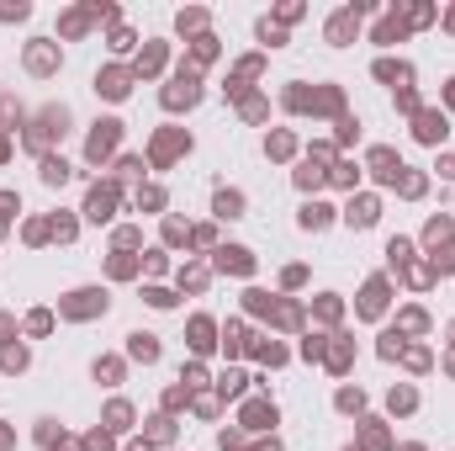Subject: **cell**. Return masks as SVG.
<instances>
[{"mask_svg":"<svg viewBox=\"0 0 455 451\" xmlns=\"http://www.w3.org/2000/svg\"><path fill=\"white\" fill-rule=\"evenodd\" d=\"M127 419H133L127 404H112V409H106V425H112V430H127Z\"/></svg>","mask_w":455,"mask_h":451,"instance_id":"cell-27","label":"cell"},{"mask_svg":"<svg viewBox=\"0 0 455 451\" xmlns=\"http://www.w3.org/2000/svg\"><path fill=\"white\" fill-rule=\"evenodd\" d=\"M297 16H302V5H297V0H286V5L276 11V27H286V21H297Z\"/></svg>","mask_w":455,"mask_h":451,"instance_id":"cell-34","label":"cell"},{"mask_svg":"<svg viewBox=\"0 0 455 451\" xmlns=\"http://www.w3.org/2000/svg\"><path fill=\"white\" fill-rule=\"evenodd\" d=\"M402 451H424V446H402Z\"/></svg>","mask_w":455,"mask_h":451,"instance_id":"cell-51","label":"cell"},{"mask_svg":"<svg viewBox=\"0 0 455 451\" xmlns=\"http://www.w3.org/2000/svg\"><path fill=\"white\" fill-rule=\"evenodd\" d=\"M96 90L106 96V101H122V96L133 90V69H122V64H112V69H101V75H96Z\"/></svg>","mask_w":455,"mask_h":451,"instance_id":"cell-5","label":"cell"},{"mask_svg":"<svg viewBox=\"0 0 455 451\" xmlns=\"http://www.w3.org/2000/svg\"><path fill=\"white\" fill-rule=\"evenodd\" d=\"M381 303H387V282H371L360 297V313H381Z\"/></svg>","mask_w":455,"mask_h":451,"instance_id":"cell-16","label":"cell"},{"mask_svg":"<svg viewBox=\"0 0 455 451\" xmlns=\"http://www.w3.org/2000/svg\"><path fill=\"white\" fill-rule=\"evenodd\" d=\"M127 356H133V361H159V340L154 334H127Z\"/></svg>","mask_w":455,"mask_h":451,"instance_id":"cell-12","label":"cell"},{"mask_svg":"<svg viewBox=\"0 0 455 451\" xmlns=\"http://www.w3.org/2000/svg\"><path fill=\"white\" fill-rule=\"evenodd\" d=\"M344 218H350L355 228H371L376 223V197H355V202L344 207Z\"/></svg>","mask_w":455,"mask_h":451,"instance_id":"cell-11","label":"cell"},{"mask_svg":"<svg viewBox=\"0 0 455 451\" xmlns=\"http://www.w3.org/2000/svg\"><path fill=\"white\" fill-rule=\"evenodd\" d=\"M191 53H196V64L218 59V38H207V32H201V38H196V48H191Z\"/></svg>","mask_w":455,"mask_h":451,"instance_id":"cell-28","label":"cell"},{"mask_svg":"<svg viewBox=\"0 0 455 451\" xmlns=\"http://www.w3.org/2000/svg\"><path fill=\"white\" fill-rule=\"evenodd\" d=\"M201 101V85H196V69H180L175 85H164V106L180 112V106H196Z\"/></svg>","mask_w":455,"mask_h":451,"instance_id":"cell-3","label":"cell"},{"mask_svg":"<svg viewBox=\"0 0 455 451\" xmlns=\"http://www.w3.org/2000/svg\"><path fill=\"white\" fill-rule=\"evenodd\" d=\"M244 419H249L255 430H265V425H276V409H270V404H249V414H244Z\"/></svg>","mask_w":455,"mask_h":451,"instance_id":"cell-21","label":"cell"},{"mask_svg":"<svg viewBox=\"0 0 455 451\" xmlns=\"http://www.w3.org/2000/svg\"><path fill=\"white\" fill-rule=\"evenodd\" d=\"M402 32H408V21H402V16H397V11H392V16H387V21H381V27H376V42H397V38H402Z\"/></svg>","mask_w":455,"mask_h":451,"instance_id":"cell-17","label":"cell"},{"mask_svg":"<svg viewBox=\"0 0 455 451\" xmlns=\"http://www.w3.org/2000/svg\"><path fill=\"white\" fill-rule=\"evenodd\" d=\"M360 404H365V398H360V388H344V393H339V409H344V414H355Z\"/></svg>","mask_w":455,"mask_h":451,"instance_id":"cell-30","label":"cell"},{"mask_svg":"<svg viewBox=\"0 0 455 451\" xmlns=\"http://www.w3.org/2000/svg\"><path fill=\"white\" fill-rule=\"evenodd\" d=\"M218 266L233 271V276H249V271H255V255H249L244 245H228V249H218Z\"/></svg>","mask_w":455,"mask_h":451,"instance_id":"cell-8","label":"cell"},{"mask_svg":"<svg viewBox=\"0 0 455 451\" xmlns=\"http://www.w3.org/2000/svg\"><path fill=\"white\" fill-rule=\"evenodd\" d=\"M27 16H32L27 0H5V5H0V21H27Z\"/></svg>","mask_w":455,"mask_h":451,"instance_id":"cell-25","label":"cell"},{"mask_svg":"<svg viewBox=\"0 0 455 451\" xmlns=\"http://www.w3.org/2000/svg\"><path fill=\"white\" fill-rule=\"evenodd\" d=\"M323 181V170H313V164H307V170H297V186H317Z\"/></svg>","mask_w":455,"mask_h":451,"instance_id":"cell-43","label":"cell"},{"mask_svg":"<svg viewBox=\"0 0 455 451\" xmlns=\"http://www.w3.org/2000/svg\"><path fill=\"white\" fill-rule=\"evenodd\" d=\"M413 404H418V398L408 388H392V409H413Z\"/></svg>","mask_w":455,"mask_h":451,"instance_id":"cell-40","label":"cell"},{"mask_svg":"<svg viewBox=\"0 0 455 451\" xmlns=\"http://www.w3.org/2000/svg\"><path fill=\"white\" fill-rule=\"evenodd\" d=\"M0 160H5V138H0Z\"/></svg>","mask_w":455,"mask_h":451,"instance_id":"cell-49","label":"cell"},{"mask_svg":"<svg viewBox=\"0 0 455 451\" xmlns=\"http://www.w3.org/2000/svg\"><path fill=\"white\" fill-rule=\"evenodd\" d=\"M191 345H196V350H212V319H196V324H191Z\"/></svg>","mask_w":455,"mask_h":451,"instance_id":"cell-24","label":"cell"},{"mask_svg":"<svg viewBox=\"0 0 455 451\" xmlns=\"http://www.w3.org/2000/svg\"><path fill=\"white\" fill-rule=\"evenodd\" d=\"M413 133L424 138V144H439V138H445V112H418Z\"/></svg>","mask_w":455,"mask_h":451,"instance_id":"cell-9","label":"cell"},{"mask_svg":"<svg viewBox=\"0 0 455 451\" xmlns=\"http://www.w3.org/2000/svg\"><path fill=\"white\" fill-rule=\"evenodd\" d=\"M175 27H180V32H201V27H207V11H180Z\"/></svg>","mask_w":455,"mask_h":451,"instance_id":"cell-26","label":"cell"},{"mask_svg":"<svg viewBox=\"0 0 455 451\" xmlns=\"http://www.w3.org/2000/svg\"><path fill=\"white\" fill-rule=\"evenodd\" d=\"M69 319H90V313H106V292L85 287V292H69V303H64Z\"/></svg>","mask_w":455,"mask_h":451,"instance_id":"cell-6","label":"cell"},{"mask_svg":"<svg viewBox=\"0 0 455 451\" xmlns=\"http://www.w3.org/2000/svg\"><path fill=\"white\" fill-rule=\"evenodd\" d=\"M148 303H154V308H170V303H175V297H170V292H164V287H148Z\"/></svg>","mask_w":455,"mask_h":451,"instance_id":"cell-44","label":"cell"},{"mask_svg":"<svg viewBox=\"0 0 455 451\" xmlns=\"http://www.w3.org/2000/svg\"><path fill=\"white\" fill-rule=\"evenodd\" d=\"M255 32H259V42H270V48H281V42H286V27H276V21H270V16L259 21Z\"/></svg>","mask_w":455,"mask_h":451,"instance_id":"cell-22","label":"cell"},{"mask_svg":"<svg viewBox=\"0 0 455 451\" xmlns=\"http://www.w3.org/2000/svg\"><path fill=\"white\" fill-rule=\"evenodd\" d=\"M218 388H222V398H238V393H244V377H238V371H228Z\"/></svg>","mask_w":455,"mask_h":451,"instance_id":"cell-33","label":"cell"},{"mask_svg":"<svg viewBox=\"0 0 455 451\" xmlns=\"http://www.w3.org/2000/svg\"><path fill=\"white\" fill-rule=\"evenodd\" d=\"M328 212H334V207H323V202H307V207H302V228H323V223H328Z\"/></svg>","mask_w":455,"mask_h":451,"instance_id":"cell-18","label":"cell"},{"mask_svg":"<svg viewBox=\"0 0 455 451\" xmlns=\"http://www.w3.org/2000/svg\"><path fill=\"white\" fill-rule=\"evenodd\" d=\"M85 27H90V11H69V16L59 21V32H64V38H79Z\"/></svg>","mask_w":455,"mask_h":451,"instance_id":"cell-19","label":"cell"},{"mask_svg":"<svg viewBox=\"0 0 455 451\" xmlns=\"http://www.w3.org/2000/svg\"><path fill=\"white\" fill-rule=\"evenodd\" d=\"M180 149H191V138H185L180 127H170V133H159V144H154V160H159V164H170V160L180 154Z\"/></svg>","mask_w":455,"mask_h":451,"instance_id":"cell-10","label":"cell"},{"mask_svg":"<svg viewBox=\"0 0 455 451\" xmlns=\"http://www.w3.org/2000/svg\"><path fill=\"white\" fill-rule=\"evenodd\" d=\"M270 154H291V133H276L270 138Z\"/></svg>","mask_w":455,"mask_h":451,"instance_id":"cell-41","label":"cell"},{"mask_svg":"<svg viewBox=\"0 0 455 451\" xmlns=\"http://www.w3.org/2000/svg\"><path fill=\"white\" fill-rule=\"evenodd\" d=\"M445 101H450V106H455V80H450V90H445Z\"/></svg>","mask_w":455,"mask_h":451,"instance_id":"cell-47","label":"cell"},{"mask_svg":"<svg viewBox=\"0 0 455 451\" xmlns=\"http://www.w3.org/2000/svg\"><path fill=\"white\" fill-rule=\"evenodd\" d=\"M381 356H387V361H392V356H402V334H397V329L381 340Z\"/></svg>","mask_w":455,"mask_h":451,"instance_id":"cell-37","label":"cell"},{"mask_svg":"<svg viewBox=\"0 0 455 451\" xmlns=\"http://www.w3.org/2000/svg\"><path fill=\"white\" fill-rule=\"evenodd\" d=\"M244 212V197L238 191H218V218H238Z\"/></svg>","mask_w":455,"mask_h":451,"instance_id":"cell-20","label":"cell"},{"mask_svg":"<svg viewBox=\"0 0 455 451\" xmlns=\"http://www.w3.org/2000/svg\"><path fill=\"white\" fill-rule=\"evenodd\" d=\"M112 48H117V53H127V48H133V32H127V27H112Z\"/></svg>","mask_w":455,"mask_h":451,"instance_id":"cell-35","label":"cell"},{"mask_svg":"<svg viewBox=\"0 0 455 451\" xmlns=\"http://www.w3.org/2000/svg\"><path fill=\"white\" fill-rule=\"evenodd\" d=\"M127 451H148V446H127Z\"/></svg>","mask_w":455,"mask_h":451,"instance_id":"cell-50","label":"cell"},{"mask_svg":"<svg viewBox=\"0 0 455 451\" xmlns=\"http://www.w3.org/2000/svg\"><path fill=\"white\" fill-rule=\"evenodd\" d=\"M439 175H445V181H455V154H445V160H439Z\"/></svg>","mask_w":455,"mask_h":451,"instance_id":"cell-45","label":"cell"},{"mask_svg":"<svg viewBox=\"0 0 455 451\" xmlns=\"http://www.w3.org/2000/svg\"><path fill=\"white\" fill-rule=\"evenodd\" d=\"M365 11H371V0H355V5L334 11V16H328V42H334V48H344V42L360 32V16H365Z\"/></svg>","mask_w":455,"mask_h":451,"instance_id":"cell-1","label":"cell"},{"mask_svg":"<svg viewBox=\"0 0 455 451\" xmlns=\"http://www.w3.org/2000/svg\"><path fill=\"white\" fill-rule=\"evenodd\" d=\"M371 164H376L381 181H397V170H402V160H397L392 149H376V154H371Z\"/></svg>","mask_w":455,"mask_h":451,"instance_id":"cell-14","label":"cell"},{"mask_svg":"<svg viewBox=\"0 0 455 451\" xmlns=\"http://www.w3.org/2000/svg\"><path fill=\"white\" fill-rule=\"evenodd\" d=\"M27 329H32V334H48V329H53V313H42V308H38V313L27 319Z\"/></svg>","mask_w":455,"mask_h":451,"instance_id":"cell-32","label":"cell"},{"mask_svg":"<svg viewBox=\"0 0 455 451\" xmlns=\"http://www.w3.org/2000/svg\"><path fill=\"white\" fill-rule=\"evenodd\" d=\"M387 255H392L397 266H402V260H408V255H413V245H408V239H392V245H387Z\"/></svg>","mask_w":455,"mask_h":451,"instance_id":"cell-36","label":"cell"},{"mask_svg":"<svg viewBox=\"0 0 455 451\" xmlns=\"http://www.w3.org/2000/svg\"><path fill=\"white\" fill-rule=\"evenodd\" d=\"M434 266H439V271H455V245L445 249V260H434Z\"/></svg>","mask_w":455,"mask_h":451,"instance_id":"cell-46","label":"cell"},{"mask_svg":"<svg viewBox=\"0 0 455 451\" xmlns=\"http://www.w3.org/2000/svg\"><path fill=\"white\" fill-rule=\"evenodd\" d=\"M112 207H117V186H96V191L85 197V212H90L96 223H106V218H112Z\"/></svg>","mask_w":455,"mask_h":451,"instance_id":"cell-7","label":"cell"},{"mask_svg":"<svg viewBox=\"0 0 455 451\" xmlns=\"http://www.w3.org/2000/svg\"><path fill=\"white\" fill-rule=\"evenodd\" d=\"M445 27H450V32H455V11H450V16H445Z\"/></svg>","mask_w":455,"mask_h":451,"instance_id":"cell-48","label":"cell"},{"mask_svg":"<svg viewBox=\"0 0 455 451\" xmlns=\"http://www.w3.org/2000/svg\"><path fill=\"white\" fill-rule=\"evenodd\" d=\"M96 377H106V382H117V377H122V361H96Z\"/></svg>","mask_w":455,"mask_h":451,"instance_id":"cell-39","label":"cell"},{"mask_svg":"<svg viewBox=\"0 0 455 451\" xmlns=\"http://www.w3.org/2000/svg\"><path fill=\"white\" fill-rule=\"evenodd\" d=\"M122 144V123H117V117H106V123H96V127H90V138H85V154H90V160H106V154H112V149H117Z\"/></svg>","mask_w":455,"mask_h":451,"instance_id":"cell-2","label":"cell"},{"mask_svg":"<svg viewBox=\"0 0 455 451\" xmlns=\"http://www.w3.org/2000/svg\"><path fill=\"white\" fill-rule=\"evenodd\" d=\"M21 367H27V350L11 345V350H5V371H21Z\"/></svg>","mask_w":455,"mask_h":451,"instance_id":"cell-38","label":"cell"},{"mask_svg":"<svg viewBox=\"0 0 455 451\" xmlns=\"http://www.w3.org/2000/svg\"><path fill=\"white\" fill-rule=\"evenodd\" d=\"M159 64H164V42H148L138 53V69H133V75H159Z\"/></svg>","mask_w":455,"mask_h":451,"instance_id":"cell-13","label":"cell"},{"mask_svg":"<svg viewBox=\"0 0 455 451\" xmlns=\"http://www.w3.org/2000/svg\"><path fill=\"white\" fill-rule=\"evenodd\" d=\"M170 430H175L170 419H154V425H148V435H154V441H170Z\"/></svg>","mask_w":455,"mask_h":451,"instance_id":"cell-42","label":"cell"},{"mask_svg":"<svg viewBox=\"0 0 455 451\" xmlns=\"http://www.w3.org/2000/svg\"><path fill=\"white\" fill-rule=\"evenodd\" d=\"M42 181L64 186V181H69V164H64V160H42Z\"/></svg>","mask_w":455,"mask_h":451,"instance_id":"cell-23","label":"cell"},{"mask_svg":"<svg viewBox=\"0 0 455 451\" xmlns=\"http://www.w3.org/2000/svg\"><path fill=\"white\" fill-rule=\"evenodd\" d=\"M365 446H371V451H381V446H387V435H381V425H376V419H365Z\"/></svg>","mask_w":455,"mask_h":451,"instance_id":"cell-31","label":"cell"},{"mask_svg":"<svg viewBox=\"0 0 455 451\" xmlns=\"http://www.w3.org/2000/svg\"><path fill=\"white\" fill-rule=\"evenodd\" d=\"M408 75H413V69L402 59H376V80H408Z\"/></svg>","mask_w":455,"mask_h":451,"instance_id":"cell-15","label":"cell"},{"mask_svg":"<svg viewBox=\"0 0 455 451\" xmlns=\"http://www.w3.org/2000/svg\"><path fill=\"white\" fill-rule=\"evenodd\" d=\"M16 117H21V106L11 101V96H0V127H11Z\"/></svg>","mask_w":455,"mask_h":451,"instance_id":"cell-29","label":"cell"},{"mask_svg":"<svg viewBox=\"0 0 455 451\" xmlns=\"http://www.w3.org/2000/svg\"><path fill=\"white\" fill-rule=\"evenodd\" d=\"M27 69H32V75H53V69H59V42L53 38H32L27 42Z\"/></svg>","mask_w":455,"mask_h":451,"instance_id":"cell-4","label":"cell"}]
</instances>
